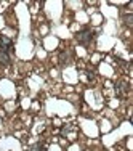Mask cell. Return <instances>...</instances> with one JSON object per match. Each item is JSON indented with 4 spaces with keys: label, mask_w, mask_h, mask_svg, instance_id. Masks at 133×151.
<instances>
[{
    "label": "cell",
    "mask_w": 133,
    "mask_h": 151,
    "mask_svg": "<svg viewBox=\"0 0 133 151\" xmlns=\"http://www.w3.org/2000/svg\"><path fill=\"white\" fill-rule=\"evenodd\" d=\"M75 39H77V42L80 45H84V47H88L90 44H92V40H93V32L90 27H84L80 32H79L77 35H75Z\"/></svg>",
    "instance_id": "1"
},
{
    "label": "cell",
    "mask_w": 133,
    "mask_h": 151,
    "mask_svg": "<svg viewBox=\"0 0 133 151\" xmlns=\"http://www.w3.org/2000/svg\"><path fill=\"white\" fill-rule=\"evenodd\" d=\"M0 52L8 53V55H11L13 52V40L6 35H0Z\"/></svg>",
    "instance_id": "2"
},
{
    "label": "cell",
    "mask_w": 133,
    "mask_h": 151,
    "mask_svg": "<svg viewBox=\"0 0 133 151\" xmlns=\"http://www.w3.org/2000/svg\"><path fill=\"white\" fill-rule=\"evenodd\" d=\"M10 63H11V56H10L8 53L0 52V64H3V66H8Z\"/></svg>",
    "instance_id": "3"
}]
</instances>
